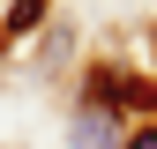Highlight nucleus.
Returning <instances> with one entry per match:
<instances>
[{
    "mask_svg": "<svg viewBox=\"0 0 157 149\" xmlns=\"http://www.w3.org/2000/svg\"><path fill=\"white\" fill-rule=\"evenodd\" d=\"M75 142H82V149H127L120 119H112L105 104H90V112H82V127H75Z\"/></svg>",
    "mask_w": 157,
    "mask_h": 149,
    "instance_id": "1",
    "label": "nucleus"
},
{
    "mask_svg": "<svg viewBox=\"0 0 157 149\" xmlns=\"http://www.w3.org/2000/svg\"><path fill=\"white\" fill-rule=\"evenodd\" d=\"M135 97H142V82H135V74H97V82H90V104H135Z\"/></svg>",
    "mask_w": 157,
    "mask_h": 149,
    "instance_id": "2",
    "label": "nucleus"
},
{
    "mask_svg": "<svg viewBox=\"0 0 157 149\" xmlns=\"http://www.w3.org/2000/svg\"><path fill=\"white\" fill-rule=\"evenodd\" d=\"M127 149H157V127H127Z\"/></svg>",
    "mask_w": 157,
    "mask_h": 149,
    "instance_id": "3",
    "label": "nucleus"
}]
</instances>
